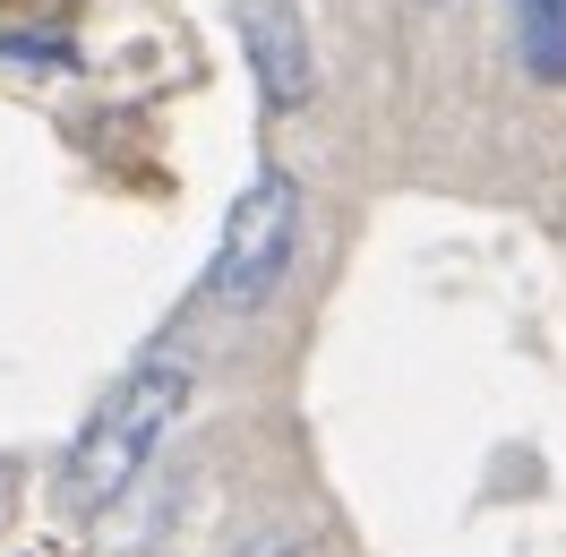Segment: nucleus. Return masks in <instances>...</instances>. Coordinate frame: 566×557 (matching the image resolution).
I'll list each match as a JSON object with an SVG mask.
<instances>
[{
    "label": "nucleus",
    "instance_id": "f257e3e1",
    "mask_svg": "<svg viewBox=\"0 0 566 557\" xmlns=\"http://www.w3.org/2000/svg\"><path fill=\"white\" fill-rule=\"evenodd\" d=\"M189 395H198V378H189L180 351H155V360L129 369V378H112V395L86 412V429H77V446H70V506L104 515L120 488H138V472L155 463V446L180 429Z\"/></svg>",
    "mask_w": 566,
    "mask_h": 557
},
{
    "label": "nucleus",
    "instance_id": "f03ea898",
    "mask_svg": "<svg viewBox=\"0 0 566 557\" xmlns=\"http://www.w3.org/2000/svg\"><path fill=\"white\" fill-rule=\"evenodd\" d=\"M301 258V180L292 172H249V189L223 207V232H214V266L207 292L223 309H258Z\"/></svg>",
    "mask_w": 566,
    "mask_h": 557
},
{
    "label": "nucleus",
    "instance_id": "7ed1b4c3",
    "mask_svg": "<svg viewBox=\"0 0 566 557\" xmlns=\"http://www.w3.org/2000/svg\"><path fill=\"white\" fill-rule=\"evenodd\" d=\"M232 27H241V52H249V77H258L266 112L310 104L318 61H310V18H301V0H232Z\"/></svg>",
    "mask_w": 566,
    "mask_h": 557
},
{
    "label": "nucleus",
    "instance_id": "20e7f679",
    "mask_svg": "<svg viewBox=\"0 0 566 557\" xmlns=\"http://www.w3.org/2000/svg\"><path fill=\"white\" fill-rule=\"evenodd\" d=\"M515 35L532 77H566V0H515Z\"/></svg>",
    "mask_w": 566,
    "mask_h": 557
},
{
    "label": "nucleus",
    "instance_id": "39448f33",
    "mask_svg": "<svg viewBox=\"0 0 566 557\" xmlns=\"http://www.w3.org/2000/svg\"><path fill=\"white\" fill-rule=\"evenodd\" d=\"M9 497H18V472H9V463H0V515H9Z\"/></svg>",
    "mask_w": 566,
    "mask_h": 557
}]
</instances>
